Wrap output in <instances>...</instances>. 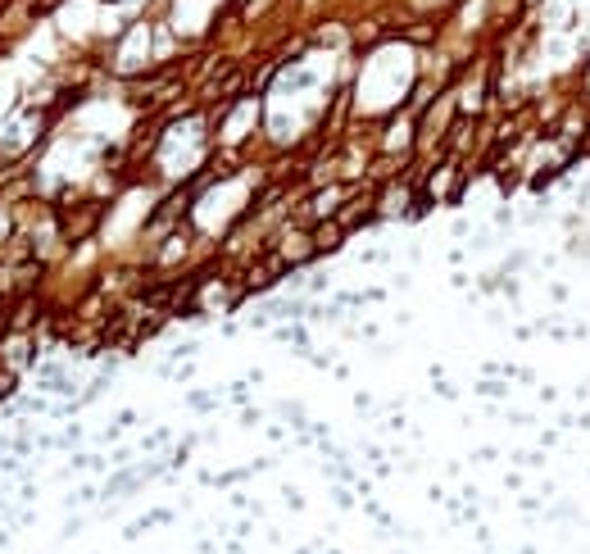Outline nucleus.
<instances>
[{
	"instance_id": "obj_1",
	"label": "nucleus",
	"mask_w": 590,
	"mask_h": 554,
	"mask_svg": "<svg viewBox=\"0 0 590 554\" xmlns=\"http://www.w3.org/2000/svg\"><path fill=\"white\" fill-rule=\"evenodd\" d=\"M309 237H314V250H332V246H340V237H345V223H340V218H323Z\"/></svg>"
},
{
	"instance_id": "obj_2",
	"label": "nucleus",
	"mask_w": 590,
	"mask_h": 554,
	"mask_svg": "<svg viewBox=\"0 0 590 554\" xmlns=\"http://www.w3.org/2000/svg\"><path fill=\"white\" fill-rule=\"evenodd\" d=\"M418 10H440V5H445V0H414Z\"/></svg>"
}]
</instances>
